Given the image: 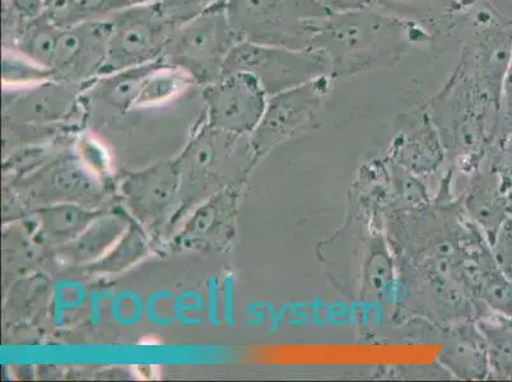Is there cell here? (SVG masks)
<instances>
[{"instance_id": "cell-11", "label": "cell", "mask_w": 512, "mask_h": 382, "mask_svg": "<svg viewBox=\"0 0 512 382\" xmlns=\"http://www.w3.org/2000/svg\"><path fill=\"white\" fill-rule=\"evenodd\" d=\"M333 81L332 76H321L271 96L263 115L264 128L279 134H293L313 123L332 91Z\"/></svg>"}, {"instance_id": "cell-8", "label": "cell", "mask_w": 512, "mask_h": 382, "mask_svg": "<svg viewBox=\"0 0 512 382\" xmlns=\"http://www.w3.org/2000/svg\"><path fill=\"white\" fill-rule=\"evenodd\" d=\"M109 36V18L62 29L50 65L54 79L77 86L100 78L106 64Z\"/></svg>"}, {"instance_id": "cell-7", "label": "cell", "mask_w": 512, "mask_h": 382, "mask_svg": "<svg viewBox=\"0 0 512 382\" xmlns=\"http://www.w3.org/2000/svg\"><path fill=\"white\" fill-rule=\"evenodd\" d=\"M240 72L258 79L268 97L330 76L327 59L313 49L296 50L282 46L241 43L227 59L225 73Z\"/></svg>"}, {"instance_id": "cell-9", "label": "cell", "mask_w": 512, "mask_h": 382, "mask_svg": "<svg viewBox=\"0 0 512 382\" xmlns=\"http://www.w3.org/2000/svg\"><path fill=\"white\" fill-rule=\"evenodd\" d=\"M511 189L506 185L490 153L470 174L467 190L462 195V207L492 245L502 226L511 217Z\"/></svg>"}, {"instance_id": "cell-2", "label": "cell", "mask_w": 512, "mask_h": 382, "mask_svg": "<svg viewBox=\"0 0 512 382\" xmlns=\"http://www.w3.org/2000/svg\"><path fill=\"white\" fill-rule=\"evenodd\" d=\"M425 106L446 158L456 169L472 174L497 141L500 95L462 54L449 81Z\"/></svg>"}, {"instance_id": "cell-19", "label": "cell", "mask_w": 512, "mask_h": 382, "mask_svg": "<svg viewBox=\"0 0 512 382\" xmlns=\"http://www.w3.org/2000/svg\"><path fill=\"white\" fill-rule=\"evenodd\" d=\"M498 267L512 282V216L502 226L491 245Z\"/></svg>"}, {"instance_id": "cell-15", "label": "cell", "mask_w": 512, "mask_h": 382, "mask_svg": "<svg viewBox=\"0 0 512 382\" xmlns=\"http://www.w3.org/2000/svg\"><path fill=\"white\" fill-rule=\"evenodd\" d=\"M141 0H46L45 13L65 29L81 23L106 20Z\"/></svg>"}, {"instance_id": "cell-17", "label": "cell", "mask_w": 512, "mask_h": 382, "mask_svg": "<svg viewBox=\"0 0 512 382\" xmlns=\"http://www.w3.org/2000/svg\"><path fill=\"white\" fill-rule=\"evenodd\" d=\"M227 0H155L156 6L160 9L162 16L171 23L175 29L194 20L203 13L222 4Z\"/></svg>"}, {"instance_id": "cell-3", "label": "cell", "mask_w": 512, "mask_h": 382, "mask_svg": "<svg viewBox=\"0 0 512 382\" xmlns=\"http://www.w3.org/2000/svg\"><path fill=\"white\" fill-rule=\"evenodd\" d=\"M428 40L422 32L372 7L332 13L311 48L329 64L333 78L398 62L409 46Z\"/></svg>"}, {"instance_id": "cell-1", "label": "cell", "mask_w": 512, "mask_h": 382, "mask_svg": "<svg viewBox=\"0 0 512 382\" xmlns=\"http://www.w3.org/2000/svg\"><path fill=\"white\" fill-rule=\"evenodd\" d=\"M450 174L435 200L385 212L397 268L399 311L435 325L477 321L488 315L470 292L469 246L479 228L450 194Z\"/></svg>"}, {"instance_id": "cell-6", "label": "cell", "mask_w": 512, "mask_h": 382, "mask_svg": "<svg viewBox=\"0 0 512 382\" xmlns=\"http://www.w3.org/2000/svg\"><path fill=\"white\" fill-rule=\"evenodd\" d=\"M107 59L101 77L161 60L176 30L155 0L133 4L109 17Z\"/></svg>"}, {"instance_id": "cell-21", "label": "cell", "mask_w": 512, "mask_h": 382, "mask_svg": "<svg viewBox=\"0 0 512 382\" xmlns=\"http://www.w3.org/2000/svg\"><path fill=\"white\" fill-rule=\"evenodd\" d=\"M511 127H512V53H511L509 65H507L504 79H502L501 99H500V121H498L497 141Z\"/></svg>"}, {"instance_id": "cell-12", "label": "cell", "mask_w": 512, "mask_h": 382, "mask_svg": "<svg viewBox=\"0 0 512 382\" xmlns=\"http://www.w3.org/2000/svg\"><path fill=\"white\" fill-rule=\"evenodd\" d=\"M214 114L232 124L253 125L264 115L267 92L250 74L223 73L208 85Z\"/></svg>"}, {"instance_id": "cell-14", "label": "cell", "mask_w": 512, "mask_h": 382, "mask_svg": "<svg viewBox=\"0 0 512 382\" xmlns=\"http://www.w3.org/2000/svg\"><path fill=\"white\" fill-rule=\"evenodd\" d=\"M448 342L441 353V363L451 374L465 380L490 377L486 343L476 321L445 326Z\"/></svg>"}, {"instance_id": "cell-22", "label": "cell", "mask_w": 512, "mask_h": 382, "mask_svg": "<svg viewBox=\"0 0 512 382\" xmlns=\"http://www.w3.org/2000/svg\"><path fill=\"white\" fill-rule=\"evenodd\" d=\"M318 2L330 11L337 13L365 8L369 6L370 0H318Z\"/></svg>"}, {"instance_id": "cell-13", "label": "cell", "mask_w": 512, "mask_h": 382, "mask_svg": "<svg viewBox=\"0 0 512 382\" xmlns=\"http://www.w3.org/2000/svg\"><path fill=\"white\" fill-rule=\"evenodd\" d=\"M369 7L413 27L428 39L453 29L465 8L459 0H370Z\"/></svg>"}, {"instance_id": "cell-5", "label": "cell", "mask_w": 512, "mask_h": 382, "mask_svg": "<svg viewBox=\"0 0 512 382\" xmlns=\"http://www.w3.org/2000/svg\"><path fill=\"white\" fill-rule=\"evenodd\" d=\"M239 43L222 4L178 27L161 59L193 82L208 86L225 73L227 59Z\"/></svg>"}, {"instance_id": "cell-18", "label": "cell", "mask_w": 512, "mask_h": 382, "mask_svg": "<svg viewBox=\"0 0 512 382\" xmlns=\"http://www.w3.org/2000/svg\"><path fill=\"white\" fill-rule=\"evenodd\" d=\"M53 73L31 60L21 57L12 51L3 53V79L6 83H23V85H36V83L53 79Z\"/></svg>"}, {"instance_id": "cell-20", "label": "cell", "mask_w": 512, "mask_h": 382, "mask_svg": "<svg viewBox=\"0 0 512 382\" xmlns=\"http://www.w3.org/2000/svg\"><path fill=\"white\" fill-rule=\"evenodd\" d=\"M493 162L512 191V127L493 144L490 151Z\"/></svg>"}, {"instance_id": "cell-23", "label": "cell", "mask_w": 512, "mask_h": 382, "mask_svg": "<svg viewBox=\"0 0 512 382\" xmlns=\"http://www.w3.org/2000/svg\"><path fill=\"white\" fill-rule=\"evenodd\" d=\"M460 3L463 4L464 7L472 6L473 0H459Z\"/></svg>"}, {"instance_id": "cell-16", "label": "cell", "mask_w": 512, "mask_h": 382, "mask_svg": "<svg viewBox=\"0 0 512 382\" xmlns=\"http://www.w3.org/2000/svg\"><path fill=\"white\" fill-rule=\"evenodd\" d=\"M476 323L486 343L490 379L512 380V320L488 315Z\"/></svg>"}, {"instance_id": "cell-4", "label": "cell", "mask_w": 512, "mask_h": 382, "mask_svg": "<svg viewBox=\"0 0 512 382\" xmlns=\"http://www.w3.org/2000/svg\"><path fill=\"white\" fill-rule=\"evenodd\" d=\"M226 13L240 41L305 50L333 12L318 0H227Z\"/></svg>"}, {"instance_id": "cell-10", "label": "cell", "mask_w": 512, "mask_h": 382, "mask_svg": "<svg viewBox=\"0 0 512 382\" xmlns=\"http://www.w3.org/2000/svg\"><path fill=\"white\" fill-rule=\"evenodd\" d=\"M445 160V148L426 106L402 116L390 144L389 161L414 176H428L439 171Z\"/></svg>"}, {"instance_id": "cell-24", "label": "cell", "mask_w": 512, "mask_h": 382, "mask_svg": "<svg viewBox=\"0 0 512 382\" xmlns=\"http://www.w3.org/2000/svg\"><path fill=\"white\" fill-rule=\"evenodd\" d=\"M141 2H151V0H141Z\"/></svg>"}]
</instances>
